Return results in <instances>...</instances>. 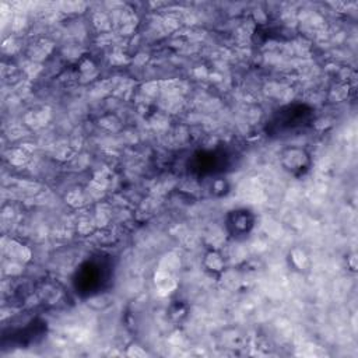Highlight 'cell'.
<instances>
[{
	"mask_svg": "<svg viewBox=\"0 0 358 358\" xmlns=\"http://www.w3.org/2000/svg\"><path fill=\"white\" fill-rule=\"evenodd\" d=\"M280 165L294 178H301L312 168L313 159L310 152L301 145H287L280 151Z\"/></svg>",
	"mask_w": 358,
	"mask_h": 358,
	"instance_id": "obj_1",
	"label": "cell"
},
{
	"mask_svg": "<svg viewBox=\"0 0 358 358\" xmlns=\"http://www.w3.org/2000/svg\"><path fill=\"white\" fill-rule=\"evenodd\" d=\"M256 224V215L249 208H234L225 217V228L231 238L243 239L249 236Z\"/></svg>",
	"mask_w": 358,
	"mask_h": 358,
	"instance_id": "obj_2",
	"label": "cell"
},
{
	"mask_svg": "<svg viewBox=\"0 0 358 358\" xmlns=\"http://www.w3.org/2000/svg\"><path fill=\"white\" fill-rule=\"evenodd\" d=\"M203 267L204 270L211 275V277H221L224 271L227 270V260L225 256L217 250V249H210L204 253L203 256Z\"/></svg>",
	"mask_w": 358,
	"mask_h": 358,
	"instance_id": "obj_3",
	"label": "cell"
}]
</instances>
